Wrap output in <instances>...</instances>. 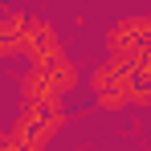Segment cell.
I'll return each instance as SVG.
<instances>
[{
    "mask_svg": "<svg viewBox=\"0 0 151 151\" xmlns=\"http://www.w3.org/2000/svg\"><path fill=\"white\" fill-rule=\"evenodd\" d=\"M106 57L119 61V65H135L151 53V17L147 12H135V17H123L106 29Z\"/></svg>",
    "mask_w": 151,
    "mask_h": 151,
    "instance_id": "1",
    "label": "cell"
},
{
    "mask_svg": "<svg viewBox=\"0 0 151 151\" xmlns=\"http://www.w3.org/2000/svg\"><path fill=\"white\" fill-rule=\"evenodd\" d=\"M21 53H25L33 65L45 61V57H53V53H61V37H57V29H53L49 21L25 17V29H21Z\"/></svg>",
    "mask_w": 151,
    "mask_h": 151,
    "instance_id": "2",
    "label": "cell"
},
{
    "mask_svg": "<svg viewBox=\"0 0 151 151\" xmlns=\"http://www.w3.org/2000/svg\"><path fill=\"white\" fill-rule=\"evenodd\" d=\"M33 70L45 78V86L53 90V98L74 94V90H78V82H82V70H78V65L65 57V53H53V57H45V61H37Z\"/></svg>",
    "mask_w": 151,
    "mask_h": 151,
    "instance_id": "3",
    "label": "cell"
},
{
    "mask_svg": "<svg viewBox=\"0 0 151 151\" xmlns=\"http://www.w3.org/2000/svg\"><path fill=\"white\" fill-rule=\"evenodd\" d=\"M90 90L94 94H106V90H123V94H131V65H119V61H102V65H94L90 70Z\"/></svg>",
    "mask_w": 151,
    "mask_h": 151,
    "instance_id": "4",
    "label": "cell"
},
{
    "mask_svg": "<svg viewBox=\"0 0 151 151\" xmlns=\"http://www.w3.org/2000/svg\"><path fill=\"white\" fill-rule=\"evenodd\" d=\"M21 29H25L21 12H4L0 17V61H8V57L21 53Z\"/></svg>",
    "mask_w": 151,
    "mask_h": 151,
    "instance_id": "5",
    "label": "cell"
},
{
    "mask_svg": "<svg viewBox=\"0 0 151 151\" xmlns=\"http://www.w3.org/2000/svg\"><path fill=\"white\" fill-rule=\"evenodd\" d=\"M123 106H131V94H123V90H106L94 98V110H123Z\"/></svg>",
    "mask_w": 151,
    "mask_h": 151,
    "instance_id": "6",
    "label": "cell"
}]
</instances>
